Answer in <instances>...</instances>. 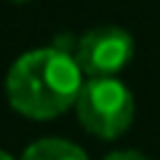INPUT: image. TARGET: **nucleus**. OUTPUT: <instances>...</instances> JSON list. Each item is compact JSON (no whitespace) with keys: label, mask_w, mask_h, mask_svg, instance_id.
Returning <instances> with one entry per match:
<instances>
[{"label":"nucleus","mask_w":160,"mask_h":160,"mask_svg":"<svg viewBox=\"0 0 160 160\" xmlns=\"http://www.w3.org/2000/svg\"><path fill=\"white\" fill-rule=\"evenodd\" d=\"M83 88V72L72 53L62 48H35L11 64L6 96L19 115L51 120L75 107Z\"/></svg>","instance_id":"obj_1"},{"label":"nucleus","mask_w":160,"mask_h":160,"mask_svg":"<svg viewBox=\"0 0 160 160\" xmlns=\"http://www.w3.org/2000/svg\"><path fill=\"white\" fill-rule=\"evenodd\" d=\"M80 126L91 136L112 142L123 136L136 115V102L126 83L118 78H88L75 102Z\"/></svg>","instance_id":"obj_2"},{"label":"nucleus","mask_w":160,"mask_h":160,"mask_svg":"<svg viewBox=\"0 0 160 160\" xmlns=\"http://www.w3.org/2000/svg\"><path fill=\"white\" fill-rule=\"evenodd\" d=\"M133 59V38L120 27L88 29L78 40L75 62L88 78H115Z\"/></svg>","instance_id":"obj_3"},{"label":"nucleus","mask_w":160,"mask_h":160,"mask_svg":"<svg viewBox=\"0 0 160 160\" xmlns=\"http://www.w3.org/2000/svg\"><path fill=\"white\" fill-rule=\"evenodd\" d=\"M22 160H88V155L67 139H38L24 149Z\"/></svg>","instance_id":"obj_4"},{"label":"nucleus","mask_w":160,"mask_h":160,"mask_svg":"<svg viewBox=\"0 0 160 160\" xmlns=\"http://www.w3.org/2000/svg\"><path fill=\"white\" fill-rule=\"evenodd\" d=\"M104 160H149V158H147V155H142V152H136V149H120V152L107 155Z\"/></svg>","instance_id":"obj_5"},{"label":"nucleus","mask_w":160,"mask_h":160,"mask_svg":"<svg viewBox=\"0 0 160 160\" xmlns=\"http://www.w3.org/2000/svg\"><path fill=\"white\" fill-rule=\"evenodd\" d=\"M0 160H13V158H11L8 152H3V149H0Z\"/></svg>","instance_id":"obj_6"},{"label":"nucleus","mask_w":160,"mask_h":160,"mask_svg":"<svg viewBox=\"0 0 160 160\" xmlns=\"http://www.w3.org/2000/svg\"><path fill=\"white\" fill-rule=\"evenodd\" d=\"M13 3H29V0H13Z\"/></svg>","instance_id":"obj_7"}]
</instances>
